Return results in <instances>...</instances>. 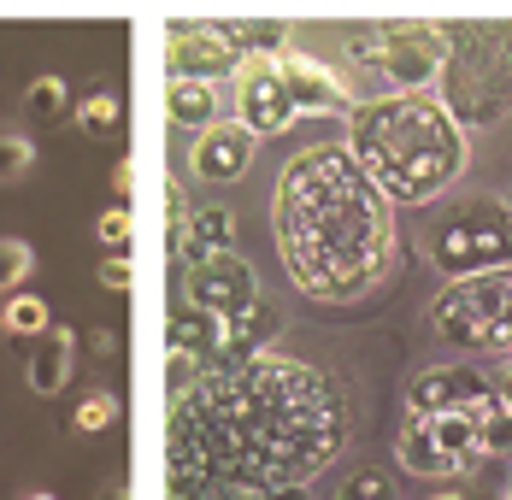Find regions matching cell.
Returning a JSON list of instances; mask_svg holds the SVG:
<instances>
[{
	"mask_svg": "<svg viewBox=\"0 0 512 500\" xmlns=\"http://www.w3.org/2000/svg\"><path fill=\"white\" fill-rule=\"evenodd\" d=\"M24 500H53V495H24Z\"/></svg>",
	"mask_w": 512,
	"mask_h": 500,
	"instance_id": "obj_36",
	"label": "cell"
},
{
	"mask_svg": "<svg viewBox=\"0 0 512 500\" xmlns=\"http://www.w3.org/2000/svg\"><path fill=\"white\" fill-rule=\"evenodd\" d=\"M265 500H307L301 489H277V495H265Z\"/></svg>",
	"mask_w": 512,
	"mask_h": 500,
	"instance_id": "obj_34",
	"label": "cell"
},
{
	"mask_svg": "<svg viewBox=\"0 0 512 500\" xmlns=\"http://www.w3.org/2000/svg\"><path fill=\"white\" fill-rule=\"evenodd\" d=\"M254 136L242 130V124H212L195 136V148H189V171L201 177V183H236L248 165H254Z\"/></svg>",
	"mask_w": 512,
	"mask_h": 500,
	"instance_id": "obj_14",
	"label": "cell"
},
{
	"mask_svg": "<svg viewBox=\"0 0 512 500\" xmlns=\"http://www.w3.org/2000/svg\"><path fill=\"white\" fill-rule=\"evenodd\" d=\"M218 348H224V324H218V318H206L195 306H183V312L165 318V353H171V359L206 371V365H218Z\"/></svg>",
	"mask_w": 512,
	"mask_h": 500,
	"instance_id": "obj_15",
	"label": "cell"
},
{
	"mask_svg": "<svg viewBox=\"0 0 512 500\" xmlns=\"http://www.w3.org/2000/svg\"><path fill=\"white\" fill-rule=\"evenodd\" d=\"M77 130L95 136V142H106V136L118 130V100L112 95H89L83 106H77Z\"/></svg>",
	"mask_w": 512,
	"mask_h": 500,
	"instance_id": "obj_25",
	"label": "cell"
},
{
	"mask_svg": "<svg viewBox=\"0 0 512 500\" xmlns=\"http://www.w3.org/2000/svg\"><path fill=\"white\" fill-rule=\"evenodd\" d=\"M348 59L383 95H430L448 59V24H365L348 36Z\"/></svg>",
	"mask_w": 512,
	"mask_h": 500,
	"instance_id": "obj_5",
	"label": "cell"
},
{
	"mask_svg": "<svg viewBox=\"0 0 512 500\" xmlns=\"http://www.w3.org/2000/svg\"><path fill=\"white\" fill-rule=\"evenodd\" d=\"M165 212H171V224H177V230L189 224V200H183V189H177V183L165 189Z\"/></svg>",
	"mask_w": 512,
	"mask_h": 500,
	"instance_id": "obj_30",
	"label": "cell"
},
{
	"mask_svg": "<svg viewBox=\"0 0 512 500\" xmlns=\"http://www.w3.org/2000/svg\"><path fill=\"white\" fill-rule=\"evenodd\" d=\"M271 336H277L271 306H254L242 318H224V348H218V359H254V353H265Z\"/></svg>",
	"mask_w": 512,
	"mask_h": 500,
	"instance_id": "obj_19",
	"label": "cell"
},
{
	"mask_svg": "<svg viewBox=\"0 0 512 500\" xmlns=\"http://www.w3.org/2000/svg\"><path fill=\"white\" fill-rule=\"evenodd\" d=\"M436 500H477V495H436Z\"/></svg>",
	"mask_w": 512,
	"mask_h": 500,
	"instance_id": "obj_35",
	"label": "cell"
},
{
	"mask_svg": "<svg viewBox=\"0 0 512 500\" xmlns=\"http://www.w3.org/2000/svg\"><path fill=\"white\" fill-rule=\"evenodd\" d=\"M0 330H6V336H48V330H53L48 300L12 295V300H6V312H0Z\"/></svg>",
	"mask_w": 512,
	"mask_h": 500,
	"instance_id": "obj_21",
	"label": "cell"
},
{
	"mask_svg": "<svg viewBox=\"0 0 512 500\" xmlns=\"http://www.w3.org/2000/svg\"><path fill=\"white\" fill-rule=\"evenodd\" d=\"M183 300H189L195 312H206V318L224 324V318H242V312L259 306V277L242 253H218V259H206V265H189Z\"/></svg>",
	"mask_w": 512,
	"mask_h": 500,
	"instance_id": "obj_9",
	"label": "cell"
},
{
	"mask_svg": "<svg viewBox=\"0 0 512 500\" xmlns=\"http://www.w3.org/2000/svg\"><path fill=\"white\" fill-rule=\"evenodd\" d=\"M236 124L254 142L259 136H283L295 124V100L283 89L277 59H242V71H236Z\"/></svg>",
	"mask_w": 512,
	"mask_h": 500,
	"instance_id": "obj_11",
	"label": "cell"
},
{
	"mask_svg": "<svg viewBox=\"0 0 512 500\" xmlns=\"http://www.w3.org/2000/svg\"><path fill=\"white\" fill-rule=\"evenodd\" d=\"M495 395H501V400H507V406H512V365H507V371H501V383H495Z\"/></svg>",
	"mask_w": 512,
	"mask_h": 500,
	"instance_id": "obj_33",
	"label": "cell"
},
{
	"mask_svg": "<svg viewBox=\"0 0 512 500\" xmlns=\"http://www.w3.org/2000/svg\"><path fill=\"white\" fill-rule=\"evenodd\" d=\"M271 236L307 300L354 306L395 271V206L342 142L301 148L271 195Z\"/></svg>",
	"mask_w": 512,
	"mask_h": 500,
	"instance_id": "obj_2",
	"label": "cell"
},
{
	"mask_svg": "<svg viewBox=\"0 0 512 500\" xmlns=\"http://www.w3.org/2000/svg\"><path fill=\"white\" fill-rule=\"evenodd\" d=\"M71 353H77V336H71V330H48V342L30 353V365H24V377H30L36 395H59V389H65Z\"/></svg>",
	"mask_w": 512,
	"mask_h": 500,
	"instance_id": "obj_17",
	"label": "cell"
},
{
	"mask_svg": "<svg viewBox=\"0 0 512 500\" xmlns=\"http://www.w3.org/2000/svg\"><path fill=\"white\" fill-rule=\"evenodd\" d=\"M336 500H401V495H395V483H389L383 471H354V477L336 489Z\"/></svg>",
	"mask_w": 512,
	"mask_h": 500,
	"instance_id": "obj_27",
	"label": "cell"
},
{
	"mask_svg": "<svg viewBox=\"0 0 512 500\" xmlns=\"http://www.w3.org/2000/svg\"><path fill=\"white\" fill-rule=\"evenodd\" d=\"M106 424H118V395L112 389H95V395H83V406L71 412V430H83V436H95Z\"/></svg>",
	"mask_w": 512,
	"mask_h": 500,
	"instance_id": "obj_24",
	"label": "cell"
},
{
	"mask_svg": "<svg viewBox=\"0 0 512 500\" xmlns=\"http://www.w3.org/2000/svg\"><path fill=\"white\" fill-rule=\"evenodd\" d=\"M218 253H236V212H224V206L189 212V224L177 230V259L183 265H206Z\"/></svg>",
	"mask_w": 512,
	"mask_h": 500,
	"instance_id": "obj_16",
	"label": "cell"
},
{
	"mask_svg": "<svg viewBox=\"0 0 512 500\" xmlns=\"http://www.w3.org/2000/svg\"><path fill=\"white\" fill-rule=\"evenodd\" d=\"M101 283L106 289H130V253H106L101 259Z\"/></svg>",
	"mask_w": 512,
	"mask_h": 500,
	"instance_id": "obj_29",
	"label": "cell"
},
{
	"mask_svg": "<svg viewBox=\"0 0 512 500\" xmlns=\"http://www.w3.org/2000/svg\"><path fill=\"white\" fill-rule=\"evenodd\" d=\"M442 106L454 124H501L512 112V24H448Z\"/></svg>",
	"mask_w": 512,
	"mask_h": 500,
	"instance_id": "obj_4",
	"label": "cell"
},
{
	"mask_svg": "<svg viewBox=\"0 0 512 500\" xmlns=\"http://www.w3.org/2000/svg\"><path fill=\"white\" fill-rule=\"evenodd\" d=\"M36 271V248L30 242H0V295H18Z\"/></svg>",
	"mask_w": 512,
	"mask_h": 500,
	"instance_id": "obj_23",
	"label": "cell"
},
{
	"mask_svg": "<svg viewBox=\"0 0 512 500\" xmlns=\"http://www.w3.org/2000/svg\"><path fill=\"white\" fill-rule=\"evenodd\" d=\"M277 71H283V89H289V100H295V118H301V112H354L348 83H342L324 59L289 48L283 59H277Z\"/></svg>",
	"mask_w": 512,
	"mask_h": 500,
	"instance_id": "obj_13",
	"label": "cell"
},
{
	"mask_svg": "<svg viewBox=\"0 0 512 500\" xmlns=\"http://www.w3.org/2000/svg\"><path fill=\"white\" fill-rule=\"evenodd\" d=\"M165 112L183 130H212L218 124V83H171L165 89Z\"/></svg>",
	"mask_w": 512,
	"mask_h": 500,
	"instance_id": "obj_18",
	"label": "cell"
},
{
	"mask_svg": "<svg viewBox=\"0 0 512 500\" xmlns=\"http://www.w3.org/2000/svg\"><path fill=\"white\" fill-rule=\"evenodd\" d=\"M395 459L412 477H465L483 465V430L477 412H407Z\"/></svg>",
	"mask_w": 512,
	"mask_h": 500,
	"instance_id": "obj_8",
	"label": "cell"
},
{
	"mask_svg": "<svg viewBox=\"0 0 512 500\" xmlns=\"http://www.w3.org/2000/svg\"><path fill=\"white\" fill-rule=\"evenodd\" d=\"M348 400L330 371L295 353L218 359L195 371L165 418L171 500H265L307 489L348 448Z\"/></svg>",
	"mask_w": 512,
	"mask_h": 500,
	"instance_id": "obj_1",
	"label": "cell"
},
{
	"mask_svg": "<svg viewBox=\"0 0 512 500\" xmlns=\"http://www.w3.org/2000/svg\"><path fill=\"white\" fill-rule=\"evenodd\" d=\"M95 500H130V489H124V483H101V495Z\"/></svg>",
	"mask_w": 512,
	"mask_h": 500,
	"instance_id": "obj_32",
	"label": "cell"
},
{
	"mask_svg": "<svg viewBox=\"0 0 512 500\" xmlns=\"http://www.w3.org/2000/svg\"><path fill=\"white\" fill-rule=\"evenodd\" d=\"M165 65H171V83H212V77L242 71V48H236L230 24H183L165 42Z\"/></svg>",
	"mask_w": 512,
	"mask_h": 500,
	"instance_id": "obj_10",
	"label": "cell"
},
{
	"mask_svg": "<svg viewBox=\"0 0 512 500\" xmlns=\"http://www.w3.org/2000/svg\"><path fill=\"white\" fill-rule=\"evenodd\" d=\"M24 112H30V124H65V118H71V89H65V77H36V83L24 89Z\"/></svg>",
	"mask_w": 512,
	"mask_h": 500,
	"instance_id": "obj_20",
	"label": "cell"
},
{
	"mask_svg": "<svg viewBox=\"0 0 512 500\" xmlns=\"http://www.w3.org/2000/svg\"><path fill=\"white\" fill-rule=\"evenodd\" d=\"M112 189L130 200V189H136V165H130V159H118V165H112Z\"/></svg>",
	"mask_w": 512,
	"mask_h": 500,
	"instance_id": "obj_31",
	"label": "cell"
},
{
	"mask_svg": "<svg viewBox=\"0 0 512 500\" xmlns=\"http://www.w3.org/2000/svg\"><path fill=\"white\" fill-rule=\"evenodd\" d=\"M501 500H512V489H507V495H501Z\"/></svg>",
	"mask_w": 512,
	"mask_h": 500,
	"instance_id": "obj_37",
	"label": "cell"
},
{
	"mask_svg": "<svg viewBox=\"0 0 512 500\" xmlns=\"http://www.w3.org/2000/svg\"><path fill=\"white\" fill-rule=\"evenodd\" d=\"M430 324L460 353H512V265L448 283L430 300Z\"/></svg>",
	"mask_w": 512,
	"mask_h": 500,
	"instance_id": "obj_6",
	"label": "cell"
},
{
	"mask_svg": "<svg viewBox=\"0 0 512 500\" xmlns=\"http://www.w3.org/2000/svg\"><path fill=\"white\" fill-rule=\"evenodd\" d=\"M430 265L460 283L477 271H507L512 265V206L501 195H471L430 230Z\"/></svg>",
	"mask_w": 512,
	"mask_h": 500,
	"instance_id": "obj_7",
	"label": "cell"
},
{
	"mask_svg": "<svg viewBox=\"0 0 512 500\" xmlns=\"http://www.w3.org/2000/svg\"><path fill=\"white\" fill-rule=\"evenodd\" d=\"M495 400V377L477 365H430L407 383V412H483Z\"/></svg>",
	"mask_w": 512,
	"mask_h": 500,
	"instance_id": "obj_12",
	"label": "cell"
},
{
	"mask_svg": "<svg viewBox=\"0 0 512 500\" xmlns=\"http://www.w3.org/2000/svg\"><path fill=\"white\" fill-rule=\"evenodd\" d=\"M130 230H136V224H130V206H106L101 218H95V236H101L112 253H130Z\"/></svg>",
	"mask_w": 512,
	"mask_h": 500,
	"instance_id": "obj_28",
	"label": "cell"
},
{
	"mask_svg": "<svg viewBox=\"0 0 512 500\" xmlns=\"http://www.w3.org/2000/svg\"><path fill=\"white\" fill-rule=\"evenodd\" d=\"M477 430H483V459H489V453L512 459V406H507L501 395L477 412Z\"/></svg>",
	"mask_w": 512,
	"mask_h": 500,
	"instance_id": "obj_22",
	"label": "cell"
},
{
	"mask_svg": "<svg viewBox=\"0 0 512 500\" xmlns=\"http://www.w3.org/2000/svg\"><path fill=\"white\" fill-rule=\"evenodd\" d=\"M342 148L389 206H424L448 195L465 171V130L436 95H383L354 106Z\"/></svg>",
	"mask_w": 512,
	"mask_h": 500,
	"instance_id": "obj_3",
	"label": "cell"
},
{
	"mask_svg": "<svg viewBox=\"0 0 512 500\" xmlns=\"http://www.w3.org/2000/svg\"><path fill=\"white\" fill-rule=\"evenodd\" d=\"M30 165H36V148H30V136H18V130H0V183L24 177Z\"/></svg>",
	"mask_w": 512,
	"mask_h": 500,
	"instance_id": "obj_26",
	"label": "cell"
}]
</instances>
